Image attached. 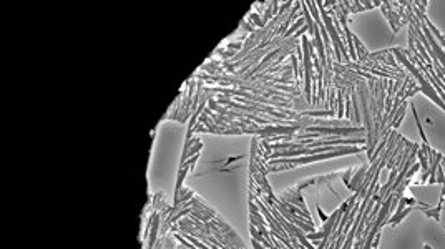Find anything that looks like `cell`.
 Wrapping results in <instances>:
<instances>
[{
	"mask_svg": "<svg viewBox=\"0 0 445 249\" xmlns=\"http://www.w3.org/2000/svg\"><path fill=\"white\" fill-rule=\"evenodd\" d=\"M253 137L206 133L186 186L213 209L239 241L249 238V169Z\"/></svg>",
	"mask_w": 445,
	"mask_h": 249,
	"instance_id": "6da1fadb",
	"label": "cell"
},
{
	"mask_svg": "<svg viewBox=\"0 0 445 249\" xmlns=\"http://www.w3.org/2000/svg\"><path fill=\"white\" fill-rule=\"evenodd\" d=\"M185 143V126L178 122H163L154 135L148 165V184L151 193L173 195L180 171V158Z\"/></svg>",
	"mask_w": 445,
	"mask_h": 249,
	"instance_id": "7a4b0ae2",
	"label": "cell"
},
{
	"mask_svg": "<svg viewBox=\"0 0 445 249\" xmlns=\"http://www.w3.org/2000/svg\"><path fill=\"white\" fill-rule=\"evenodd\" d=\"M394 52H395V55L399 56V60H400V62H402V63H404V65H405V68H407V70H411V72H412V75L415 76V80H417V82L420 83V87H422V91H423V93H425L427 97H430V98H432V102H435L437 105L440 106L442 110H445V103L442 102V98L439 97V93H437V91H435V88L432 87V85H430V83L425 80V78H423V75L419 72V70H417V67H415L414 63H412L411 60H409V59H405V56H404V53H402V50H400V48H395Z\"/></svg>",
	"mask_w": 445,
	"mask_h": 249,
	"instance_id": "3957f363",
	"label": "cell"
},
{
	"mask_svg": "<svg viewBox=\"0 0 445 249\" xmlns=\"http://www.w3.org/2000/svg\"><path fill=\"white\" fill-rule=\"evenodd\" d=\"M429 218H434L435 221H439L440 219V211H442V204H439L437 208H429V209H422Z\"/></svg>",
	"mask_w": 445,
	"mask_h": 249,
	"instance_id": "277c9868",
	"label": "cell"
}]
</instances>
